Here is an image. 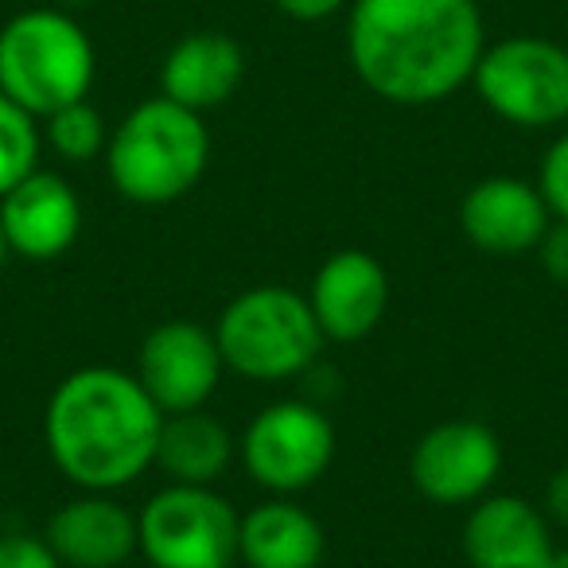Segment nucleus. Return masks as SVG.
<instances>
[{
	"mask_svg": "<svg viewBox=\"0 0 568 568\" xmlns=\"http://www.w3.org/2000/svg\"><path fill=\"white\" fill-rule=\"evenodd\" d=\"M549 514L521 495H483L464 518V557L471 568H549Z\"/></svg>",
	"mask_w": 568,
	"mask_h": 568,
	"instance_id": "nucleus-14",
	"label": "nucleus"
},
{
	"mask_svg": "<svg viewBox=\"0 0 568 568\" xmlns=\"http://www.w3.org/2000/svg\"><path fill=\"white\" fill-rule=\"evenodd\" d=\"M160 425L164 413L133 371L82 366L51 389L43 444L67 483L118 495L156 467Z\"/></svg>",
	"mask_w": 568,
	"mask_h": 568,
	"instance_id": "nucleus-2",
	"label": "nucleus"
},
{
	"mask_svg": "<svg viewBox=\"0 0 568 568\" xmlns=\"http://www.w3.org/2000/svg\"><path fill=\"white\" fill-rule=\"evenodd\" d=\"M226 371L250 382H288L304 374L324 351L308 296L288 284H253L237 293L214 320Z\"/></svg>",
	"mask_w": 568,
	"mask_h": 568,
	"instance_id": "nucleus-5",
	"label": "nucleus"
},
{
	"mask_svg": "<svg viewBox=\"0 0 568 568\" xmlns=\"http://www.w3.org/2000/svg\"><path fill=\"white\" fill-rule=\"evenodd\" d=\"M0 230L12 257L55 261L82 234V199L74 183L48 168H36L0 199Z\"/></svg>",
	"mask_w": 568,
	"mask_h": 568,
	"instance_id": "nucleus-12",
	"label": "nucleus"
},
{
	"mask_svg": "<svg viewBox=\"0 0 568 568\" xmlns=\"http://www.w3.org/2000/svg\"><path fill=\"white\" fill-rule=\"evenodd\" d=\"M487 48L475 0H351L347 59L389 105H436L464 87Z\"/></svg>",
	"mask_w": 568,
	"mask_h": 568,
	"instance_id": "nucleus-1",
	"label": "nucleus"
},
{
	"mask_svg": "<svg viewBox=\"0 0 568 568\" xmlns=\"http://www.w3.org/2000/svg\"><path fill=\"white\" fill-rule=\"evenodd\" d=\"M9 261H12V250H9V242H4V230H0V273L9 268Z\"/></svg>",
	"mask_w": 568,
	"mask_h": 568,
	"instance_id": "nucleus-27",
	"label": "nucleus"
},
{
	"mask_svg": "<svg viewBox=\"0 0 568 568\" xmlns=\"http://www.w3.org/2000/svg\"><path fill=\"white\" fill-rule=\"evenodd\" d=\"M534 253H537V261H541L549 281L568 284V219H552Z\"/></svg>",
	"mask_w": 568,
	"mask_h": 568,
	"instance_id": "nucleus-23",
	"label": "nucleus"
},
{
	"mask_svg": "<svg viewBox=\"0 0 568 568\" xmlns=\"http://www.w3.org/2000/svg\"><path fill=\"white\" fill-rule=\"evenodd\" d=\"M0 568H63L51 545L36 534H0Z\"/></svg>",
	"mask_w": 568,
	"mask_h": 568,
	"instance_id": "nucleus-22",
	"label": "nucleus"
},
{
	"mask_svg": "<svg viewBox=\"0 0 568 568\" xmlns=\"http://www.w3.org/2000/svg\"><path fill=\"white\" fill-rule=\"evenodd\" d=\"M94 79V43L67 12L28 9L0 28V94L36 121L90 98Z\"/></svg>",
	"mask_w": 568,
	"mask_h": 568,
	"instance_id": "nucleus-4",
	"label": "nucleus"
},
{
	"mask_svg": "<svg viewBox=\"0 0 568 568\" xmlns=\"http://www.w3.org/2000/svg\"><path fill=\"white\" fill-rule=\"evenodd\" d=\"M105 175L133 206H168L199 187L211 164L203 113L156 94L136 102L105 144Z\"/></svg>",
	"mask_w": 568,
	"mask_h": 568,
	"instance_id": "nucleus-3",
	"label": "nucleus"
},
{
	"mask_svg": "<svg viewBox=\"0 0 568 568\" xmlns=\"http://www.w3.org/2000/svg\"><path fill=\"white\" fill-rule=\"evenodd\" d=\"M237 459L261 490L296 498L332 467L335 425L320 405L284 397L253 413L237 436Z\"/></svg>",
	"mask_w": 568,
	"mask_h": 568,
	"instance_id": "nucleus-8",
	"label": "nucleus"
},
{
	"mask_svg": "<svg viewBox=\"0 0 568 568\" xmlns=\"http://www.w3.org/2000/svg\"><path fill=\"white\" fill-rule=\"evenodd\" d=\"M43 133L32 113L20 110L12 98L0 94V199L12 191L28 172L40 168Z\"/></svg>",
	"mask_w": 568,
	"mask_h": 568,
	"instance_id": "nucleus-20",
	"label": "nucleus"
},
{
	"mask_svg": "<svg viewBox=\"0 0 568 568\" xmlns=\"http://www.w3.org/2000/svg\"><path fill=\"white\" fill-rule=\"evenodd\" d=\"M471 87L506 125L557 129L568 121V48L545 36H506L483 48Z\"/></svg>",
	"mask_w": 568,
	"mask_h": 568,
	"instance_id": "nucleus-6",
	"label": "nucleus"
},
{
	"mask_svg": "<svg viewBox=\"0 0 568 568\" xmlns=\"http://www.w3.org/2000/svg\"><path fill=\"white\" fill-rule=\"evenodd\" d=\"M222 568H237V565H222Z\"/></svg>",
	"mask_w": 568,
	"mask_h": 568,
	"instance_id": "nucleus-28",
	"label": "nucleus"
},
{
	"mask_svg": "<svg viewBox=\"0 0 568 568\" xmlns=\"http://www.w3.org/2000/svg\"><path fill=\"white\" fill-rule=\"evenodd\" d=\"M40 133L43 149H51L67 164H90V160L105 156V144H110V125L98 113V105H90V98L48 113L40 121Z\"/></svg>",
	"mask_w": 568,
	"mask_h": 568,
	"instance_id": "nucleus-19",
	"label": "nucleus"
},
{
	"mask_svg": "<svg viewBox=\"0 0 568 568\" xmlns=\"http://www.w3.org/2000/svg\"><path fill=\"white\" fill-rule=\"evenodd\" d=\"M549 568H568V545H565V549H560V545H557V549H552Z\"/></svg>",
	"mask_w": 568,
	"mask_h": 568,
	"instance_id": "nucleus-26",
	"label": "nucleus"
},
{
	"mask_svg": "<svg viewBox=\"0 0 568 568\" xmlns=\"http://www.w3.org/2000/svg\"><path fill=\"white\" fill-rule=\"evenodd\" d=\"M537 187H541L552 219H568V129L545 149L541 168H537Z\"/></svg>",
	"mask_w": 568,
	"mask_h": 568,
	"instance_id": "nucleus-21",
	"label": "nucleus"
},
{
	"mask_svg": "<svg viewBox=\"0 0 568 568\" xmlns=\"http://www.w3.org/2000/svg\"><path fill=\"white\" fill-rule=\"evenodd\" d=\"M545 514H549V521H557V526L568 529V467H560V471L549 475V483H545Z\"/></svg>",
	"mask_w": 568,
	"mask_h": 568,
	"instance_id": "nucleus-25",
	"label": "nucleus"
},
{
	"mask_svg": "<svg viewBox=\"0 0 568 568\" xmlns=\"http://www.w3.org/2000/svg\"><path fill=\"white\" fill-rule=\"evenodd\" d=\"M43 541L63 568H125L136 557V510L105 490H79L55 506Z\"/></svg>",
	"mask_w": 568,
	"mask_h": 568,
	"instance_id": "nucleus-15",
	"label": "nucleus"
},
{
	"mask_svg": "<svg viewBox=\"0 0 568 568\" xmlns=\"http://www.w3.org/2000/svg\"><path fill=\"white\" fill-rule=\"evenodd\" d=\"M308 304L324 339L358 343L378 332L389 308V273L371 250H335L308 284Z\"/></svg>",
	"mask_w": 568,
	"mask_h": 568,
	"instance_id": "nucleus-11",
	"label": "nucleus"
},
{
	"mask_svg": "<svg viewBox=\"0 0 568 568\" xmlns=\"http://www.w3.org/2000/svg\"><path fill=\"white\" fill-rule=\"evenodd\" d=\"M351 0H273V9L281 17L296 20V24H320V20H332L335 12L347 9Z\"/></svg>",
	"mask_w": 568,
	"mask_h": 568,
	"instance_id": "nucleus-24",
	"label": "nucleus"
},
{
	"mask_svg": "<svg viewBox=\"0 0 568 568\" xmlns=\"http://www.w3.org/2000/svg\"><path fill=\"white\" fill-rule=\"evenodd\" d=\"M503 440L490 425L452 417L433 425L409 452V479L436 506H471L503 475Z\"/></svg>",
	"mask_w": 568,
	"mask_h": 568,
	"instance_id": "nucleus-9",
	"label": "nucleus"
},
{
	"mask_svg": "<svg viewBox=\"0 0 568 568\" xmlns=\"http://www.w3.org/2000/svg\"><path fill=\"white\" fill-rule=\"evenodd\" d=\"M245 79V51L226 32H187L172 43L160 63V94L187 105L195 113H211L237 94Z\"/></svg>",
	"mask_w": 568,
	"mask_h": 568,
	"instance_id": "nucleus-16",
	"label": "nucleus"
},
{
	"mask_svg": "<svg viewBox=\"0 0 568 568\" xmlns=\"http://www.w3.org/2000/svg\"><path fill=\"white\" fill-rule=\"evenodd\" d=\"M133 374L168 417V413L206 409V402L219 394L226 363L214 327L195 320H164L141 339Z\"/></svg>",
	"mask_w": 568,
	"mask_h": 568,
	"instance_id": "nucleus-10",
	"label": "nucleus"
},
{
	"mask_svg": "<svg viewBox=\"0 0 568 568\" xmlns=\"http://www.w3.org/2000/svg\"><path fill=\"white\" fill-rule=\"evenodd\" d=\"M327 534L296 498L268 495L237 521V565L242 568H320Z\"/></svg>",
	"mask_w": 568,
	"mask_h": 568,
	"instance_id": "nucleus-17",
	"label": "nucleus"
},
{
	"mask_svg": "<svg viewBox=\"0 0 568 568\" xmlns=\"http://www.w3.org/2000/svg\"><path fill=\"white\" fill-rule=\"evenodd\" d=\"M237 521L242 514L214 487L168 483L136 510V552L152 568L237 565Z\"/></svg>",
	"mask_w": 568,
	"mask_h": 568,
	"instance_id": "nucleus-7",
	"label": "nucleus"
},
{
	"mask_svg": "<svg viewBox=\"0 0 568 568\" xmlns=\"http://www.w3.org/2000/svg\"><path fill=\"white\" fill-rule=\"evenodd\" d=\"M237 459V440L219 417L206 409L168 413L160 425L156 467L168 483H187V487H214Z\"/></svg>",
	"mask_w": 568,
	"mask_h": 568,
	"instance_id": "nucleus-18",
	"label": "nucleus"
},
{
	"mask_svg": "<svg viewBox=\"0 0 568 568\" xmlns=\"http://www.w3.org/2000/svg\"><path fill=\"white\" fill-rule=\"evenodd\" d=\"M552 211L541 187L518 175H487L459 199V230L483 253L518 257L534 253L549 230Z\"/></svg>",
	"mask_w": 568,
	"mask_h": 568,
	"instance_id": "nucleus-13",
	"label": "nucleus"
}]
</instances>
